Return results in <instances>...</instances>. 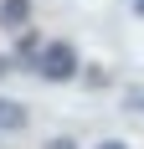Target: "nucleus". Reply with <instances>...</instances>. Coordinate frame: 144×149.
Instances as JSON below:
<instances>
[{"label":"nucleus","mask_w":144,"mask_h":149,"mask_svg":"<svg viewBox=\"0 0 144 149\" xmlns=\"http://www.w3.org/2000/svg\"><path fill=\"white\" fill-rule=\"evenodd\" d=\"M5 72H15V62H10V57H0V77H5Z\"/></svg>","instance_id":"nucleus-7"},{"label":"nucleus","mask_w":144,"mask_h":149,"mask_svg":"<svg viewBox=\"0 0 144 149\" xmlns=\"http://www.w3.org/2000/svg\"><path fill=\"white\" fill-rule=\"evenodd\" d=\"M31 72L46 77V82H72V77L82 72L77 46H72V41H41V52H36V62H31Z\"/></svg>","instance_id":"nucleus-1"},{"label":"nucleus","mask_w":144,"mask_h":149,"mask_svg":"<svg viewBox=\"0 0 144 149\" xmlns=\"http://www.w3.org/2000/svg\"><path fill=\"white\" fill-rule=\"evenodd\" d=\"M26 123H31L26 103H15V98H0V134H21Z\"/></svg>","instance_id":"nucleus-3"},{"label":"nucleus","mask_w":144,"mask_h":149,"mask_svg":"<svg viewBox=\"0 0 144 149\" xmlns=\"http://www.w3.org/2000/svg\"><path fill=\"white\" fill-rule=\"evenodd\" d=\"M36 52H41V36H36V31H15V52H10V62H15V67H26V72H31V62H36Z\"/></svg>","instance_id":"nucleus-4"},{"label":"nucleus","mask_w":144,"mask_h":149,"mask_svg":"<svg viewBox=\"0 0 144 149\" xmlns=\"http://www.w3.org/2000/svg\"><path fill=\"white\" fill-rule=\"evenodd\" d=\"M134 15H144V0H134Z\"/></svg>","instance_id":"nucleus-8"},{"label":"nucleus","mask_w":144,"mask_h":149,"mask_svg":"<svg viewBox=\"0 0 144 149\" xmlns=\"http://www.w3.org/2000/svg\"><path fill=\"white\" fill-rule=\"evenodd\" d=\"M98 149H129V144H124V139H103Z\"/></svg>","instance_id":"nucleus-6"},{"label":"nucleus","mask_w":144,"mask_h":149,"mask_svg":"<svg viewBox=\"0 0 144 149\" xmlns=\"http://www.w3.org/2000/svg\"><path fill=\"white\" fill-rule=\"evenodd\" d=\"M46 149H77V139H67V134H57V139H46Z\"/></svg>","instance_id":"nucleus-5"},{"label":"nucleus","mask_w":144,"mask_h":149,"mask_svg":"<svg viewBox=\"0 0 144 149\" xmlns=\"http://www.w3.org/2000/svg\"><path fill=\"white\" fill-rule=\"evenodd\" d=\"M31 26V0H0V31H26Z\"/></svg>","instance_id":"nucleus-2"}]
</instances>
